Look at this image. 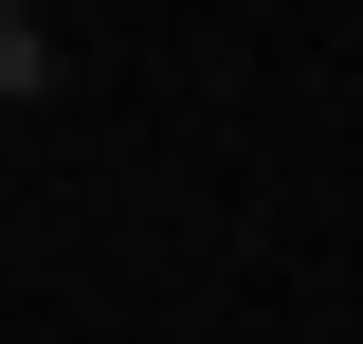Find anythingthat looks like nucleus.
Returning <instances> with one entry per match:
<instances>
[{
	"instance_id": "nucleus-1",
	"label": "nucleus",
	"mask_w": 363,
	"mask_h": 344,
	"mask_svg": "<svg viewBox=\"0 0 363 344\" xmlns=\"http://www.w3.org/2000/svg\"><path fill=\"white\" fill-rule=\"evenodd\" d=\"M55 73V55H37V18H0V91H37Z\"/></svg>"
}]
</instances>
